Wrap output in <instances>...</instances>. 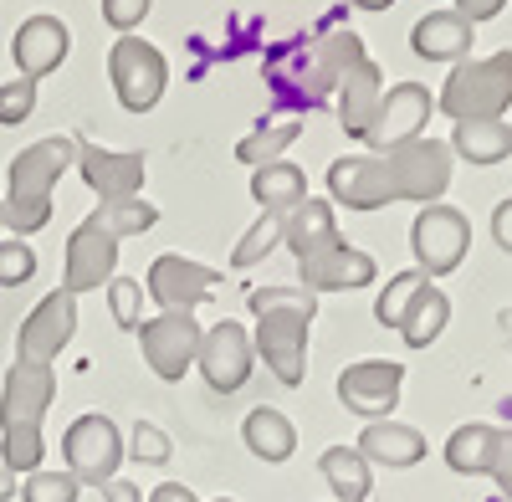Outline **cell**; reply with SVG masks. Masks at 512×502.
Wrapping results in <instances>:
<instances>
[{
  "label": "cell",
  "instance_id": "6da1fadb",
  "mask_svg": "<svg viewBox=\"0 0 512 502\" xmlns=\"http://www.w3.org/2000/svg\"><path fill=\"white\" fill-rule=\"evenodd\" d=\"M451 144L441 139H415L384 154H344L328 164V200L349 205V211L369 216L384 211L395 200H415V205H436L451 190Z\"/></svg>",
  "mask_w": 512,
  "mask_h": 502
},
{
  "label": "cell",
  "instance_id": "7a4b0ae2",
  "mask_svg": "<svg viewBox=\"0 0 512 502\" xmlns=\"http://www.w3.org/2000/svg\"><path fill=\"white\" fill-rule=\"evenodd\" d=\"M359 57H369L359 31H323L313 41H287L267 57V88L282 108H318Z\"/></svg>",
  "mask_w": 512,
  "mask_h": 502
},
{
  "label": "cell",
  "instance_id": "3957f363",
  "mask_svg": "<svg viewBox=\"0 0 512 502\" xmlns=\"http://www.w3.org/2000/svg\"><path fill=\"white\" fill-rule=\"evenodd\" d=\"M251 349L282 385H303L308 374V328L318 318V298L303 287H256L251 292Z\"/></svg>",
  "mask_w": 512,
  "mask_h": 502
},
{
  "label": "cell",
  "instance_id": "277c9868",
  "mask_svg": "<svg viewBox=\"0 0 512 502\" xmlns=\"http://www.w3.org/2000/svg\"><path fill=\"white\" fill-rule=\"evenodd\" d=\"M52 400H57L52 364H11L6 390H0V462L16 477L41 472V456H47L41 421H47Z\"/></svg>",
  "mask_w": 512,
  "mask_h": 502
},
{
  "label": "cell",
  "instance_id": "5b68a950",
  "mask_svg": "<svg viewBox=\"0 0 512 502\" xmlns=\"http://www.w3.org/2000/svg\"><path fill=\"white\" fill-rule=\"evenodd\" d=\"M72 164H77V139L72 134L36 139L11 159V170H6V226L16 236H36L52 221V190Z\"/></svg>",
  "mask_w": 512,
  "mask_h": 502
},
{
  "label": "cell",
  "instance_id": "8992f818",
  "mask_svg": "<svg viewBox=\"0 0 512 502\" xmlns=\"http://www.w3.org/2000/svg\"><path fill=\"white\" fill-rule=\"evenodd\" d=\"M436 108L451 123L466 118H502L512 108V52H492V57H466L451 67L446 88L436 98Z\"/></svg>",
  "mask_w": 512,
  "mask_h": 502
},
{
  "label": "cell",
  "instance_id": "52a82bcc",
  "mask_svg": "<svg viewBox=\"0 0 512 502\" xmlns=\"http://www.w3.org/2000/svg\"><path fill=\"white\" fill-rule=\"evenodd\" d=\"M62 456H67V472L82 482V487H108L118 477V467L128 462V446H123V431L108 421V415L88 410L77 415L62 436Z\"/></svg>",
  "mask_w": 512,
  "mask_h": 502
},
{
  "label": "cell",
  "instance_id": "ba28073f",
  "mask_svg": "<svg viewBox=\"0 0 512 502\" xmlns=\"http://www.w3.org/2000/svg\"><path fill=\"white\" fill-rule=\"evenodd\" d=\"M108 77H113V93L128 113H149L164 98V82H169V62L154 41L144 36H118L113 52H108Z\"/></svg>",
  "mask_w": 512,
  "mask_h": 502
},
{
  "label": "cell",
  "instance_id": "9c48e42d",
  "mask_svg": "<svg viewBox=\"0 0 512 502\" xmlns=\"http://www.w3.org/2000/svg\"><path fill=\"white\" fill-rule=\"evenodd\" d=\"M466 246H472V226L456 205L436 200V205H420V216L410 226V251H415V267L425 277H451L466 262Z\"/></svg>",
  "mask_w": 512,
  "mask_h": 502
},
{
  "label": "cell",
  "instance_id": "30bf717a",
  "mask_svg": "<svg viewBox=\"0 0 512 502\" xmlns=\"http://www.w3.org/2000/svg\"><path fill=\"white\" fill-rule=\"evenodd\" d=\"M200 339L205 328L195 313H159V318H144L139 323V349H144V364L159 374V380H185L195 369V354H200Z\"/></svg>",
  "mask_w": 512,
  "mask_h": 502
},
{
  "label": "cell",
  "instance_id": "8fae6325",
  "mask_svg": "<svg viewBox=\"0 0 512 502\" xmlns=\"http://www.w3.org/2000/svg\"><path fill=\"white\" fill-rule=\"evenodd\" d=\"M431 113H436V98H431L425 82H395V88H384L379 113H374V129L364 134L369 154H384V149H400V144L425 139Z\"/></svg>",
  "mask_w": 512,
  "mask_h": 502
},
{
  "label": "cell",
  "instance_id": "7c38bea8",
  "mask_svg": "<svg viewBox=\"0 0 512 502\" xmlns=\"http://www.w3.org/2000/svg\"><path fill=\"white\" fill-rule=\"evenodd\" d=\"M118 236H108L98 226V216H88L72 236H67V251H62V292L82 298V292H98L118 277Z\"/></svg>",
  "mask_w": 512,
  "mask_h": 502
},
{
  "label": "cell",
  "instance_id": "4fadbf2b",
  "mask_svg": "<svg viewBox=\"0 0 512 502\" xmlns=\"http://www.w3.org/2000/svg\"><path fill=\"white\" fill-rule=\"evenodd\" d=\"M400 390H405V369L395 359H359L338 374V400H344L349 415L359 421H390L395 405H400Z\"/></svg>",
  "mask_w": 512,
  "mask_h": 502
},
{
  "label": "cell",
  "instance_id": "5bb4252c",
  "mask_svg": "<svg viewBox=\"0 0 512 502\" xmlns=\"http://www.w3.org/2000/svg\"><path fill=\"white\" fill-rule=\"evenodd\" d=\"M77 333V298L72 292H47L16 333V364H57V354L72 344Z\"/></svg>",
  "mask_w": 512,
  "mask_h": 502
},
{
  "label": "cell",
  "instance_id": "9a60e30c",
  "mask_svg": "<svg viewBox=\"0 0 512 502\" xmlns=\"http://www.w3.org/2000/svg\"><path fill=\"white\" fill-rule=\"evenodd\" d=\"M251 364H256L251 333H246L236 318H221L216 328H205L200 354H195V369L205 374V385L216 390V395H236V390L251 380Z\"/></svg>",
  "mask_w": 512,
  "mask_h": 502
},
{
  "label": "cell",
  "instance_id": "2e32d148",
  "mask_svg": "<svg viewBox=\"0 0 512 502\" xmlns=\"http://www.w3.org/2000/svg\"><path fill=\"white\" fill-rule=\"evenodd\" d=\"M221 282L216 267H205L195 257H180V251H164V257H154L149 277H144V292L159 303V313H195L210 287Z\"/></svg>",
  "mask_w": 512,
  "mask_h": 502
},
{
  "label": "cell",
  "instance_id": "e0dca14e",
  "mask_svg": "<svg viewBox=\"0 0 512 502\" xmlns=\"http://www.w3.org/2000/svg\"><path fill=\"white\" fill-rule=\"evenodd\" d=\"M77 175L98 200H134L144 190V154L77 139Z\"/></svg>",
  "mask_w": 512,
  "mask_h": 502
},
{
  "label": "cell",
  "instance_id": "ac0fdd59",
  "mask_svg": "<svg viewBox=\"0 0 512 502\" xmlns=\"http://www.w3.org/2000/svg\"><path fill=\"white\" fill-rule=\"evenodd\" d=\"M67 52H72V31H67V21H57V16H31V21H21L16 36H11V57H16L21 77H31V82H41L47 72H57V67L67 62Z\"/></svg>",
  "mask_w": 512,
  "mask_h": 502
},
{
  "label": "cell",
  "instance_id": "d6986e66",
  "mask_svg": "<svg viewBox=\"0 0 512 502\" xmlns=\"http://www.w3.org/2000/svg\"><path fill=\"white\" fill-rule=\"evenodd\" d=\"M297 277H303L308 292H359V287H369L379 277V267H374L369 251L338 241V246L318 251V257L297 262Z\"/></svg>",
  "mask_w": 512,
  "mask_h": 502
},
{
  "label": "cell",
  "instance_id": "ffe728a7",
  "mask_svg": "<svg viewBox=\"0 0 512 502\" xmlns=\"http://www.w3.org/2000/svg\"><path fill=\"white\" fill-rule=\"evenodd\" d=\"M333 98H338V123H344V134L364 144V134L374 129L379 98H384V72H379L369 57H359V62H354L344 77H338Z\"/></svg>",
  "mask_w": 512,
  "mask_h": 502
},
{
  "label": "cell",
  "instance_id": "44dd1931",
  "mask_svg": "<svg viewBox=\"0 0 512 502\" xmlns=\"http://www.w3.org/2000/svg\"><path fill=\"white\" fill-rule=\"evenodd\" d=\"M344 236H338V216H333V200H318V195H308L297 211H287V226H282V246L292 251L297 262H308V257H318V251H328V246H338Z\"/></svg>",
  "mask_w": 512,
  "mask_h": 502
},
{
  "label": "cell",
  "instance_id": "7402d4cb",
  "mask_svg": "<svg viewBox=\"0 0 512 502\" xmlns=\"http://www.w3.org/2000/svg\"><path fill=\"white\" fill-rule=\"evenodd\" d=\"M472 36L477 26L456 16V11H431V16H420L415 31H410V47L415 57L425 62H466V52H472Z\"/></svg>",
  "mask_w": 512,
  "mask_h": 502
},
{
  "label": "cell",
  "instance_id": "603a6c76",
  "mask_svg": "<svg viewBox=\"0 0 512 502\" xmlns=\"http://www.w3.org/2000/svg\"><path fill=\"white\" fill-rule=\"evenodd\" d=\"M359 456L369 467H390V472H405L415 462H425V436L405 421H369L364 436H359Z\"/></svg>",
  "mask_w": 512,
  "mask_h": 502
},
{
  "label": "cell",
  "instance_id": "cb8c5ba5",
  "mask_svg": "<svg viewBox=\"0 0 512 502\" xmlns=\"http://www.w3.org/2000/svg\"><path fill=\"white\" fill-rule=\"evenodd\" d=\"M241 441H246V451L256 456V462H267V467L292 462V451H297V431L277 405H256L241 421Z\"/></svg>",
  "mask_w": 512,
  "mask_h": 502
},
{
  "label": "cell",
  "instance_id": "d4e9b609",
  "mask_svg": "<svg viewBox=\"0 0 512 502\" xmlns=\"http://www.w3.org/2000/svg\"><path fill=\"white\" fill-rule=\"evenodd\" d=\"M451 154L466 164H502L512 154V123L507 118H466L451 129Z\"/></svg>",
  "mask_w": 512,
  "mask_h": 502
},
{
  "label": "cell",
  "instance_id": "484cf974",
  "mask_svg": "<svg viewBox=\"0 0 512 502\" xmlns=\"http://www.w3.org/2000/svg\"><path fill=\"white\" fill-rule=\"evenodd\" d=\"M251 200L262 205L267 216H287V211H297V205L308 200V175L297 170V164H287V159H272V164H262V170L251 175Z\"/></svg>",
  "mask_w": 512,
  "mask_h": 502
},
{
  "label": "cell",
  "instance_id": "4316f807",
  "mask_svg": "<svg viewBox=\"0 0 512 502\" xmlns=\"http://www.w3.org/2000/svg\"><path fill=\"white\" fill-rule=\"evenodd\" d=\"M497 436H502V431H497V426H482V421L456 426L451 441H446V467H451L456 477H492Z\"/></svg>",
  "mask_w": 512,
  "mask_h": 502
},
{
  "label": "cell",
  "instance_id": "83f0119b",
  "mask_svg": "<svg viewBox=\"0 0 512 502\" xmlns=\"http://www.w3.org/2000/svg\"><path fill=\"white\" fill-rule=\"evenodd\" d=\"M446 323H451V298H446L431 277H425V287L415 292V303H410V313H405V323H400V339H405L410 349H431L441 333H446Z\"/></svg>",
  "mask_w": 512,
  "mask_h": 502
},
{
  "label": "cell",
  "instance_id": "f1b7e54d",
  "mask_svg": "<svg viewBox=\"0 0 512 502\" xmlns=\"http://www.w3.org/2000/svg\"><path fill=\"white\" fill-rule=\"evenodd\" d=\"M318 467H323V477H328V487H333L338 502H364L369 487H374V472H369V462L359 456V446H328Z\"/></svg>",
  "mask_w": 512,
  "mask_h": 502
},
{
  "label": "cell",
  "instance_id": "f546056e",
  "mask_svg": "<svg viewBox=\"0 0 512 502\" xmlns=\"http://www.w3.org/2000/svg\"><path fill=\"white\" fill-rule=\"evenodd\" d=\"M297 134H303V123L297 118H282V123H262V129H251L241 144H236V159L241 164H251V170H262V164H272V159H282L292 144H297Z\"/></svg>",
  "mask_w": 512,
  "mask_h": 502
},
{
  "label": "cell",
  "instance_id": "4dcf8cb0",
  "mask_svg": "<svg viewBox=\"0 0 512 502\" xmlns=\"http://www.w3.org/2000/svg\"><path fill=\"white\" fill-rule=\"evenodd\" d=\"M93 216H98V226H103L108 236H118V241L144 236V231H154V221H159V211H154L144 195H134V200H103Z\"/></svg>",
  "mask_w": 512,
  "mask_h": 502
},
{
  "label": "cell",
  "instance_id": "1f68e13d",
  "mask_svg": "<svg viewBox=\"0 0 512 502\" xmlns=\"http://www.w3.org/2000/svg\"><path fill=\"white\" fill-rule=\"evenodd\" d=\"M420 287H425V272H420V267L390 277V282L379 287V298H374V318H379L384 328H395V333H400V323H405V313H410V303H415V292H420Z\"/></svg>",
  "mask_w": 512,
  "mask_h": 502
},
{
  "label": "cell",
  "instance_id": "d6a6232c",
  "mask_svg": "<svg viewBox=\"0 0 512 502\" xmlns=\"http://www.w3.org/2000/svg\"><path fill=\"white\" fill-rule=\"evenodd\" d=\"M282 226H287V216H256L251 221V231L236 241V251H231V267L236 272H246V267H256V262H262V257H272V251L282 246Z\"/></svg>",
  "mask_w": 512,
  "mask_h": 502
},
{
  "label": "cell",
  "instance_id": "836d02e7",
  "mask_svg": "<svg viewBox=\"0 0 512 502\" xmlns=\"http://www.w3.org/2000/svg\"><path fill=\"white\" fill-rule=\"evenodd\" d=\"M103 292H108L113 323L128 328V333H139V323H144V282H134V277H113Z\"/></svg>",
  "mask_w": 512,
  "mask_h": 502
},
{
  "label": "cell",
  "instance_id": "e575fe53",
  "mask_svg": "<svg viewBox=\"0 0 512 502\" xmlns=\"http://www.w3.org/2000/svg\"><path fill=\"white\" fill-rule=\"evenodd\" d=\"M77 492H82V482L62 467V472H31L26 482H21V502H77Z\"/></svg>",
  "mask_w": 512,
  "mask_h": 502
},
{
  "label": "cell",
  "instance_id": "d590c367",
  "mask_svg": "<svg viewBox=\"0 0 512 502\" xmlns=\"http://www.w3.org/2000/svg\"><path fill=\"white\" fill-rule=\"evenodd\" d=\"M128 456L134 462H144V467H169V456H175V441H169L154 421H134V431H128Z\"/></svg>",
  "mask_w": 512,
  "mask_h": 502
},
{
  "label": "cell",
  "instance_id": "8d00e7d4",
  "mask_svg": "<svg viewBox=\"0 0 512 502\" xmlns=\"http://www.w3.org/2000/svg\"><path fill=\"white\" fill-rule=\"evenodd\" d=\"M36 277V251L11 236V241H0V287H26Z\"/></svg>",
  "mask_w": 512,
  "mask_h": 502
},
{
  "label": "cell",
  "instance_id": "74e56055",
  "mask_svg": "<svg viewBox=\"0 0 512 502\" xmlns=\"http://www.w3.org/2000/svg\"><path fill=\"white\" fill-rule=\"evenodd\" d=\"M36 113V82L31 77H16V82H0V123L16 129Z\"/></svg>",
  "mask_w": 512,
  "mask_h": 502
},
{
  "label": "cell",
  "instance_id": "f35d334b",
  "mask_svg": "<svg viewBox=\"0 0 512 502\" xmlns=\"http://www.w3.org/2000/svg\"><path fill=\"white\" fill-rule=\"evenodd\" d=\"M149 6H154V0H103V21H108L118 36H128V31L149 16Z\"/></svg>",
  "mask_w": 512,
  "mask_h": 502
},
{
  "label": "cell",
  "instance_id": "ab89813d",
  "mask_svg": "<svg viewBox=\"0 0 512 502\" xmlns=\"http://www.w3.org/2000/svg\"><path fill=\"white\" fill-rule=\"evenodd\" d=\"M492 477H497L502 497L512 502V431H502V436H497V456H492Z\"/></svg>",
  "mask_w": 512,
  "mask_h": 502
},
{
  "label": "cell",
  "instance_id": "60d3db41",
  "mask_svg": "<svg viewBox=\"0 0 512 502\" xmlns=\"http://www.w3.org/2000/svg\"><path fill=\"white\" fill-rule=\"evenodd\" d=\"M451 11H456V16H466L472 26H482V21H492V16H502V11H507V0H456Z\"/></svg>",
  "mask_w": 512,
  "mask_h": 502
},
{
  "label": "cell",
  "instance_id": "b9f144b4",
  "mask_svg": "<svg viewBox=\"0 0 512 502\" xmlns=\"http://www.w3.org/2000/svg\"><path fill=\"white\" fill-rule=\"evenodd\" d=\"M492 241L507 251V257H512V195L497 205V211H492Z\"/></svg>",
  "mask_w": 512,
  "mask_h": 502
},
{
  "label": "cell",
  "instance_id": "7bdbcfd3",
  "mask_svg": "<svg viewBox=\"0 0 512 502\" xmlns=\"http://www.w3.org/2000/svg\"><path fill=\"white\" fill-rule=\"evenodd\" d=\"M144 502H200V497H195L185 482H159V487H154Z\"/></svg>",
  "mask_w": 512,
  "mask_h": 502
},
{
  "label": "cell",
  "instance_id": "ee69618b",
  "mask_svg": "<svg viewBox=\"0 0 512 502\" xmlns=\"http://www.w3.org/2000/svg\"><path fill=\"white\" fill-rule=\"evenodd\" d=\"M103 502H144V492L128 482V477H113V482L103 487Z\"/></svg>",
  "mask_w": 512,
  "mask_h": 502
},
{
  "label": "cell",
  "instance_id": "f6af8a7d",
  "mask_svg": "<svg viewBox=\"0 0 512 502\" xmlns=\"http://www.w3.org/2000/svg\"><path fill=\"white\" fill-rule=\"evenodd\" d=\"M11 497H16V472L0 462V502H11Z\"/></svg>",
  "mask_w": 512,
  "mask_h": 502
},
{
  "label": "cell",
  "instance_id": "bcb514c9",
  "mask_svg": "<svg viewBox=\"0 0 512 502\" xmlns=\"http://www.w3.org/2000/svg\"><path fill=\"white\" fill-rule=\"evenodd\" d=\"M349 6H359V11H390L395 0H349Z\"/></svg>",
  "mask_w": 512,
  "mask_h": 502
},
{
  "label": "cell",
  "instance_id": "7dc6e473",
  "mask_svg": "<svg viewBox=\"0 0 512 502\" xmlns=\"http://www.w3.org/2000/svg\"><path fill=\"white\" fill-rule=\"evenodd\" d=\"M502 333H507V344H512V308L502 313Z\"/></svg>",
  "mask_w": 512,
  "mask_h": 502
},
{
  "label": "cell",
  "instance_id": "c3c4849f",
  "mask_svg": "<svg viewBox=\"0 0 512 502\" xmlns=\"http://www.w3.org/2000/svg\"><path fill=\"white\" fill-rule=\"evenodd\" d=\"M0 226H6V200H0Z\"/></svg>",
  "mask_w": 512,
  "mask_h": 502
},
{
  "label": "cell",
  "instance_id": "681fc988",
  "mask_svg": "<svg viewBox=\"0 0 512 502\" xmlns=\"http://www.w3.org/2000/svg\"><path fill=\"white\" fill-rule=\"evenodd\" d=\"M216 502H236V497H216Z\"/></svg>",
  "mask_w": 512,
  "mask_h": 502
}]
</instances>
